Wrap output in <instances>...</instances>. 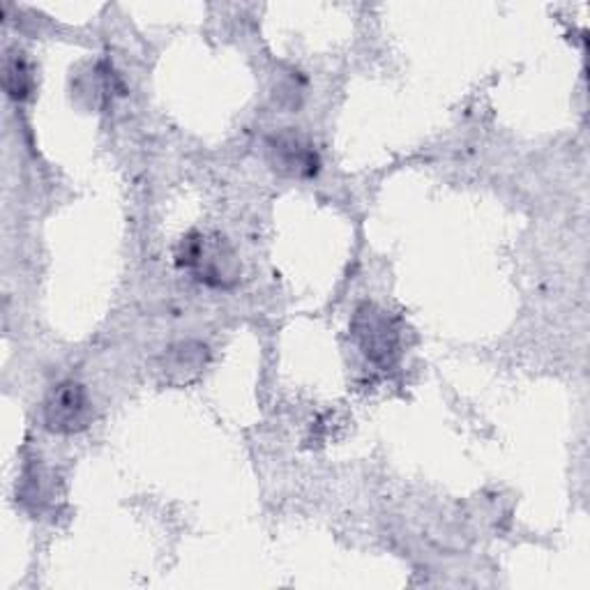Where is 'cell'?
Instances as JSON below:
<instances>
[{"mask_svg":"<svg viewBox=\"0 0 590 590\" xmlns=\"http://www.w3.org/2000/svg\"><path fill=\"white\" fill-rule=\"evenodd\" d=\"M353 328L362 353L371 362H390V358L397 353V330L392 328L386 312L364 304L362 309H358Z\"/></svg>","mask_w":590,"mask_h":590,"instance_id":"cell-2","label":"cell"},{"mask_svg":"<svg viewBox=\"0 0 590 590\" xmlns=\"http://www.w3.org/2000/svg\"><path fill=\"white\" fill-rule=\"evenodd\" d=\"M274 152V162L277 167L287 171L289 176H312L317 173V152L300 143L298 139L293 137H282V139H277V146L272 148Z\"/></svg>","mask_w":590,"mask_h":590,"instance_id":"cell-3","label":"cell"},{"mask_svg":"<svg viewBox=\"0 0 590 590\" xmlns=\"http://www.w3.org/2000/svg\"><path fill=\"white\" fill-rule=\"evenodd\" d=\"M92 407L83 386L63 381L53 386L44 401V424L56 433H74L88 427Z\"/></svg>","mask_w":590,"mask_h":590,"instance_id":"cell-1","label":"cell"},{"mask_svg":"<svg viewBox=\"0 0 590 590\" xmlns=\"http://www.w3.org/2000/svg\"><path fill=\"white\" fill-rule=\"evenodd\" d=\"M30 88H33V79H30V72L26 68V60L21 58V53L10 56L6 60V90L8 96L14 100H23Z\"/></svg>","mask_w":590,"mask_h":590,"instance_id":"cell-4","label":"cell"}]
</instances>
